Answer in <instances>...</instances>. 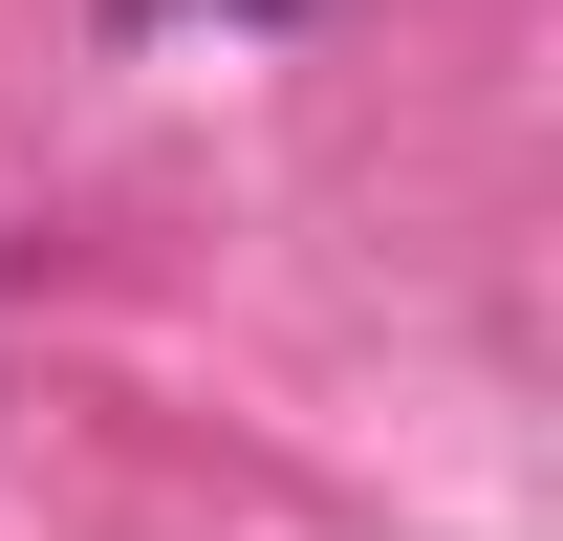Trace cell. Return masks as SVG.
<instances>
[{
    "label": "cell",
    "mask_w": 563,
    "mask_h": 541,
    "mask_svg": "<svg viewBox=\"0 0 563 541\" xmlns=\"http://www.w3.org/2000/svg\"><path fill=\"white\" fill-rule=\"evenodd\" d=\"M239 22H282V0H239Z\"/></svg>",
    "instance_id": "6da1fadb"
}]
</instances>
